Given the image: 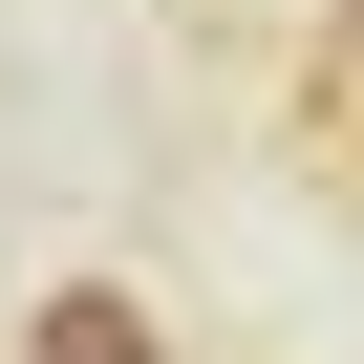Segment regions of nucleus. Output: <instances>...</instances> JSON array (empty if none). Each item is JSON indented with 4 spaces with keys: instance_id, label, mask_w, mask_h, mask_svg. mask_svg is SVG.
Masks as SVG:
<instances>
[{
    "instance_id": "obj_1",
    "label": "nucleus",
    "mask_w": 364,
    "mask_h": 364,
    "mask_svg": "<svg viewBox=\"0 0 364 364\" xmlns=\"http://www.w3.org/2000/svg\"><path fill=\"white\" fill-rule=\"evenodd\" d=\"M22 364H171V343H150V300H129V279H43Z\"/></svg>"
}]
</instances>
